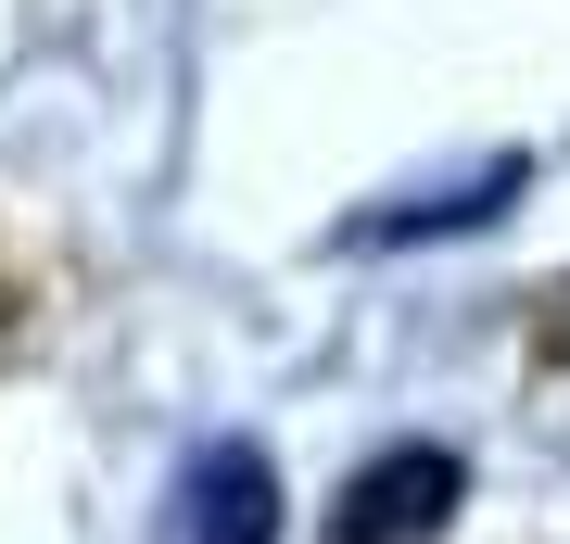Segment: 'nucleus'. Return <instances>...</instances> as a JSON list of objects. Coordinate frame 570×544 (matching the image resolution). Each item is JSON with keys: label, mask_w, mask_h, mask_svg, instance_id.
<instances>
[{"label": "nucleus", "mask_w": 570, "mask_h": 544, "mask_svg": "<svg viewBox=\"0 0 570 544\" xmlns=\"http://www.w3.org/2000/svg\"><path fill=\"white\" fill-rule=\"evenodd\" d=\"M456 506H469V456L381 444L367 468H343V494H330V544H444Z\"/></svg>", "instance_id": "f257e3e1"}, {"label": "nucleus", "mask_w": 570, "mask_h": 544, "mask_svg": "<svg viewBox=\"0 0 570 544\" xmlns=\"http://www.w3.org/2000/svg\"><path fill=\"white\" fill-rule=\"evenodd\" d=\"M178 544H279V468H266V444H204L178 482Z\"/></svg>", "instance_id": "f03ea898"}, {"label": "nucleus", "mask_w": 570, "mask_h": 544, "mask_svg": "<svg viewBox=\"0 0 570 544\" xmlns=\"http://www.w3.org/2000/svg\"><path fill=\"white\" fill-rule=\"evenodd\" d=\"M532 367H570V279H558V317L532 329Z\"/></svg>", "instance_id": "7ed1b4c3"}]
</instances>
